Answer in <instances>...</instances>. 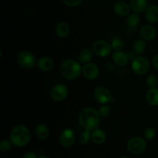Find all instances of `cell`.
<instances>
[{
    "label": "cell",
    "instance_id": "32",
    "mask_svg": "<svg viewBox=\"0 0 158 158\" xmlns=\"http://www.w3.org/2000/svg\"><path fill=\"white\" fill-rule=\"evenodd\" d=\"M23 158H37V155L35 152L29 151L26 152V153L23 155Z\"/></svg>",
    "mask_w": 158,
    "mask_h": 158
},
{
    "label": "cell",
    "instance_id": "27",
    "mask_svg": "<svg viewBox=\"0 0 158 158\" xmlns=\"http://www.w3.org/2000/svg\"><path fill=\"white\" fill-rule=\"evenodd\" d=\"M92 140L91 139V132L84 130L83 133H81L80 136V142L83 145H87L89 143V142Z\"/></svg>",
    "mask_w": 158,
    "mask_h": 158
},
{
    "label": "cell",
    "instance_id": "13",
    "mask_svg": "<svg viewBox=\"0 0 158 158\" xmlns=\"http://www.w3.org/2000/svg\"><path fill=\"white\" fill-rule=\"evenodd\" d=\"M131 6L123 1H118L114 5V12L120 17L127 16L130 14Z\"/></svg>",
    "mask_w": 158,
    "mask_h": 158
},
{
    "label": "cell",
    "instance_id": "23",
    "mask_svg": "<svg viewBox=\"0 0 158 158\" xmlns=\"http://www.w3.org/2000/svg\"><path fill=\"white\" fill-rule=\"evenodd\" d=\"M147 43L143 39H137L134 41V44H133V50L136 53L137 55H140V54H143L146 50Z\"/></svg>",
    "mask_w": 158,
    "mask_h": 158
},
{
    "label": "cell",
    "instance_id": "15",
    "mask_svg": "<svg viewBox=\"0 0 158 158\" xmlns=\"http://www.w3.org/2000/svg\"><path fill=\"white\" fill-rule=\"evenodd\" d=\"M131 9L134 12H143L149 7V1L148 0H131L130 2Z\"/></svg>",
    "mask_w": 158,
    "mask_h": 158
},
{
    "label": "cell",
    "instance_id": "4",
    "mask_svg": "<svg viewBox=\"0 0 158 158\" xmlns=\"http://www.w3.org/2000/svg\"><path fill=\"white\" fill-rule=\"evenodd\" d=\"M127 147L130 153L133 154H140L147 149V141L140 136H134L128 140Z\"/></svg>",
    "mask_w": 158,
    "mask_h": 158
},
{
    "label": "cell",
    "instance_id": "5",
    "mask_svg": "<svg viewBox=\"0 0 158 158\" xmlns=\"http://www.w3.org/2000/svg\"><path fill=\"white\" fill-rule=\"evenodd\" d=\"M133 71L138 75H143L147 74L150 70V62L148 59L143 56H137L131 63Z\"/></svg>",
    "mask_w": 158,
    "mask_h": 158
},
{
    "label": "cell",
    "instance_id": "18",
    "mask_svg": "<svg viewBox=\"0 0 158 158\" xmlns=\"http://www.w3.org/2000/svg\"><path fill=\"white\" fill-rule=\"evenodd\" d=\"M56 34L60 38H65L68 37L70 32V27L68 23L65 21H60V23H57L55 28Z\"/></svg>",
    "mask_w": 158,
    "mask_h": 158
},
{
    "label": "cell",
    "instance_id": "16",
    "mask_svg": "<svg viewBox=\"0 0 158 158\" xmlns=\"http://www.w3.org/2000/svg\"><path fill=\"white\" fill-rule=\"evenodd\" d=\"M112 58L114 63L119 67L125 66V65L127 64L128 61H129L127 53L124 52V51L123 50L115 51V52L112 54Z\"/></svg>",
    "mask_w": 158,
    "mask_h": 158
},
{
    "label": "cell",
    "instance_id": "35",
    "mask_svg": "<svg viewBox=\"0 0 158 158\" xmlns=\"http://www.w3.org/2000/svg\"><path fill=\"white\" fill-rule=\"evenodd\" d=\"M39 158H50V157H49V156H40Z\"/></svg>",
    "mask_w": 158,
    "mask_h": 158
},
{
    "label": "cell",
    "instance_id": "26",
    "mask_svg": "<svg viewBox=\"0 0 158 158\" xmlns=\"http://www.w3.org/2000/svg\"><path fill=\"white\" fill-rule=\"evenodd\" d=\"M146 83L150 88H157L158 86V77L156 74H151L148 76L146 80Z\"/></svg>",
    "mask_w": 158,
    "mask_h": 158
},
{
    "label": "cell",
    "instance_id": "33",
    "mask_svg": "<svg viewBox=\"0 0 158 158\" xmlns=\"http://www.w3.org/2000/svg\"><path fill=\"white\" fill-rule=\"evenodd\" d=\"M151 63H152L153 67L158 71V54H156L152 57Z\"/></svg>",
    "mask_w": 158,
    "mask_h": 158
},
{
    "label": "cell",
    "instance_id": "12",
    "mask_svg": "<svg viewBox=\"0 0 158 158\" xmlns=\"http://www.w3.org/2000/svg\"><path fill=\"white\" fill-rule=\"evenodd\" d=\"M140 36L143 40L151 41V40L155 39L156 36H157V31H156L155 28L151 25H144L140 28Z\"/></svg>",
    "mask_w": 158,
    "mask_h": 158
},
{
    "label": "cell",
    "instance_id": "31",
    "mask_svg": "<svg viewBox=\"0 0 158 158\" xmlns=\"http://www.w3.org/2000/svg\"><path fill=\"white\" fill-rule=\"evenodd\" d=\"M84 0H62L64 5H66L68 7H77V6H80V4L83 3Z\"/></svg>",
    "mask_w": 158,
    "mask_h": 158
},
{
    "label": "cell",
    "instance_id": "1",
    "mask_svg": "<svg viewBox=\"0 0 158 158\" xmlns=\"http://www.w3.org/2000/svg\"><path fill=\"white\" fill-rule=\"evenodd\" d=\"M78 122L84 130L92 132L98 128L100 122V116L98 110L94 107H86L80 112Z\"/></svg>",
    "mask_w": 158,
    "mask_h": 158
},
{
    "label": "cell",
    "instance_id": "29",
    "mask_svg": "<svg viewBox=\"0 0 158 158\" xmlns=\"http://www.w3.org/2000/svg\"><path fill=\"white\" fill-rule=\"evenodd\" d=\"M99 114H100V118H103V119H106L108 116L110 115L111 112V108L110 105H103L100 107L98 110Z\"/></svg>",
    "mask_w": 158,
    "mask_h": 158
},
{
    "label": "cell",
    "instance_id": "11",
    "mask_svg": "<svg viewBox=\"0 0 158 158\" xmlns=\"http://www.w3.org/2000/svg\"><path fill=\"white\" fill-rule=\"evenodd\" d=\"M82 73L88 80H96L100 75V69L96 64L89 62L85 64L84 66L83 67Z\"/></svg>",
    "mask_w": 158,
    "mask_h": 158
},
{
    "label": "cell",
    "instance_id": "30",
    "mask_svg": "<svg viewBox=\"0 0 158 158\" xmlns=\"http://www.w3.org/2000/svg\"><path fill=\"white\" fill-rule=\"evenodd\" d=\"M12 143L10 141V139H4L1 141L0 143V150L2 153H7L12 148Z\"/></svg>",
    "mask_w": 158,
    "mask_h": 158
},
{
    "label": "cell",
    "instance_id": "25",
    "mask_svg": "<svg viewBox=\"0 0 158 158\" xmlns=\"http://www.w3.org/2000/svg\"><path fill=\"white\" fill-rule=\"evenodd\" d=\"M111 46L115 51H121L125 47V43L122 39L115 38L111 42Z\"/></svg>",
    "mask_w": 158,
    "mask_h": 158
},
{
    "label": "cell",
    "instance_id": "17",
    "mask_svg": "<svg viewBox=\"0 0 158 158\" xmlns=\"http://www.w3.org/2000/svg\"><path fill=\"white\" fill-rule=\"evenodd\" d=\"M37 67L42 71L47 72L53 68L54 61L51 57H43L37 60Z\"/></svg>",
    "mask_w": 158,
    "mask_h": 158
},
{
    "label": "cell",
    "instance_id": "34",
    "mask_svg": "<svg viewBox=\"0 0 158 158\" xmlns=\"http://www.w3.org/2000/svg\"><path fill=\"white\" fill-rule=\"evenodd\" d=\"M127 56L129 60H133L136 57H137V54H136V53L134 52V50H130L127 52Z\"/></svg>",
    "mask_w": 158,
    "mask_h": 158
},
{
    "label": "cell",
    "instance_id": "6",
    "mask_svg": "<svg viewBox=\"0 0 158 158\" xmlns=\"http://www.w3.org/2000/svg\"><path fill=\"white\" fill-rule=\"evenodd\" d=\"M17 61L19 64L25 69H31L36 64V59L34 54L27 50H23L19 53L17 56Z\"/></svg>",
    "mask_w": 158,
    "mask_h": 158
},
{
    "label": "cell",
    "instance_id": "20",
    "mask_svg": "<svg viewBox=\"0 0 158 158\" xmlns=\"http://www.w3.org/2000/svg\"><path fill=\"white\" fill-rule=\"evenodd\" d=\"M35 135L39 139H46L49 136V129L44 123H38L35 128Z\"/></svg>",
    "mask_w": 158,
    "mask_h": 158
},
{
    "label": "cell",
    "instance_id": "19",
    "mask_svg": "<svg viewBox=\"0 0 158 158\" xmlns=\"http://www.w3.org/2000/svg\"><path fill=\"white\" fill-rule=\"evenodd\" d=\"M145 99L151 106H158V88H152L148 90L145 94Z\"/></svg>",
    "mask_w": 158,
    "mask_h": 158
},
{
    "label": "cell",
    "instance_id": "24",
    "mask_svg": "<svg viewBox=\"0 0 158 158\" xmlns=\"http://www.w3.org/2000/svg\"><path fill=\"white\" fill-rule=\"evenodd\" d=\"M140 15L137 12H133L128 15L127 19V23L131 27H136L140 24Z\"/></svg>",
    "mask_w": 158,
    "mask_h": 158
},
{
    "label": "cell",
    "instance_id": "8",
    "mask_svg": "<svg viewBox=\"0 0 158 158\" xmlns=\"http://www.w3.org/2000/svg\"><path fill=\"white\" fill-rule=\"evenodd\" d=\"M94 96L96 101L102 105L110 103L114 99L110 90L104 86H97L94 89Z\"/></svg>",
    "mask_w": 158,
    "mask_h": 158
},
{
    "label": "cell",
    "instance_id": "21",
    "mask_svg": "<svg viewBox=\"0 0 158 158\" xmlns=\"http://www.w3.org/2000/svg\"><path fill=\"white\" fill-rule=\"evenodd\" d=\"M91 139L96 144H102L106 141V134L103 129H96L91 132Z\"/></svg>",
    "mask_w": 158,
    "mask_h": 158
},
{
    "label": "cell",
    "instance_id": "7",
    "mask_svg": "<svg viewBox=\"0 0 158 158\" xmlns=\"http://www.w3.org/2000/svg\"><path fill=\"white\" fill-rule=\"evenodd\" d=\"M93 50L94 54L100 57H106L112 53V46L104 40H97L93 44Z\"/></svg>",
    "mask_w": 158,
    "mask_h": 158
},
{
    "label": "cell",
    "instance_id": "28",
    "mask_svg": "<svg viewBox=\"0 0 158 158\" xmlns=\"http://www.w3.org/2000/svg\"><path fill=\"white\" fill-rule=\"evenodd\" d=\"M157 134V132L156 129L152 126H148L147 128H145L144 131H143V136L144 138L148 140H151V139H154L156 136Z\"/></svg>",
    "mask_w": 158,
    "mask_h": 158
},
{
    "label": "cell",
    "instance_id": "3",
    "mask_svg": "<svg viewBox=\"0 0 158 158\" xmlns=\"http://www.w3.org/2000/svg\"><path fill=\"white\" fill-rule=\"evenodd\" d=\"M83 68L80 63L73 59H68L61 64L60 71L61 75L67 80H76L81 74Z\"/></svg>",
    "mask_w": 158,
    "mask_h": 158
},
{
    "label": "cell",
    "instance_id": "22",
    "mask_svg": "<svg viewBox=\"0 0 158 158\" xmlns=\"http://www.w3.org/2000/svg\"><path fill=\"white\" fill-rule=\"evenodd\" d=\"M94 50H91L90 48H84L82 50L81 52L80 53L79 55V60L80 63L83 64H87L90 62L94 57Z\"/></svg>",
    "mask_w": 158,
    "mask_h": 158
},
{
    "label": "cell",
    "instance_id": "36",
    "mask_svg": "<svg viewBox=\"0 0 158 158\" xmlns=\"http://www.w3.org/2000/svg\"><path fill=\"white\" fill-rule=\"evenodd\" d=\"M119 158H129V157H127V156H120V157H119Z\"/></svg>",
    "mask_w": 158,
    "mask_h": 158
},
{
    "label": "cell",
    "instance_id": "9",
    "mask_svg": "<svg viewBox=\"0 0 158 158\" xmlns=\"http://www.w3.org/2000/svg\"><path fill=\"white\" fill-rule=\"evenodd\" d=\"M69 94V89L67 87L63 84L56 85L51 89L50 96L55 102H62L67 98Z\"/></svg>",
    "mask_w": 158,
    "mask_h": 158
},
{
    "label": "cell",
    "instance_id": "2",
    "mask_svg": "<svg viewBox=\"0 0 158 158\" xmlns=\"http://www.w3.org/2000/svg\"><path fill=\"white\" fill-rule=\"evenodd\" d=\"M31 139V133L27 126L18 125L14 127L9 134V139L12 145L17 147H23L27 145Z\"/></svg>",
    "mask_w": 158,
    "mask_h": 158
},
{
    "label": "cell",
    "instance_id": "14",
    "mask_svg": "<svg viewBox=\"0 0 158 158\" xmlns=\"http://www.w3.org/2000/svg\"><path fill=\"white\" fill-rule=\"evenodd\" d=\"M145 18L151 24H155L158 22V6L156 5L149 6L145 11Z\"/></svg>",
    "mask_w": 158,
    "mask_h": 158
},
{
    "label": "cell",
    "instance_id": "10",
    "mask_svg": "<svg viewBox=\"0 0 158 158\" xmlns=\"http://www.w3.org/2000/svg\"><path fill=\"white\" fill-rule=\"evenodd\" d=\"M60 143L64 148L72 147L76 140L75 133L71 128H66L61 132L60 135Z\"/></svg>",
    "mask_w": 158,
    "mask_h": 158
}]
</instances>
